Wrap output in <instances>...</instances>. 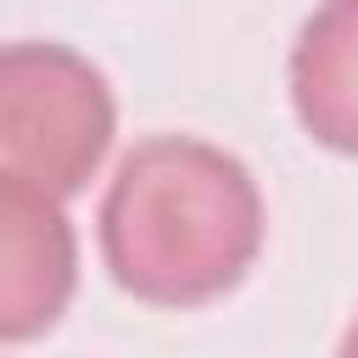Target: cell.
Returning a JSON list of instances; mask_svg holds the SVG:
<instances>
[{
    "label": "cell",
    "mask_w": 358,
    "mask_h": 358,
    "mask_svg": "<svg viewBox=\"0 0 358 358\" xmlns=\"http://www.w3.org/2000/svg\"><path fill=\"white\" fill-rule=\"evenodd\" d=\"M257 246L263 201L246 162L190 134L134 145L101 201L106 268L140 302H213L241 285Z\"/></svg>",
    "instance_id": "obj_1"
},
{
    "label": "cell",
    "mask_w": 358,
    "mask_h": 358,
    "mask_svg": "<svg viewBox=\"0 0 358 358\" xmlns=\"http://www.w3.org/2000/svg\"><path fill=\"white\" fill-rule=\"evenodd\" d=\"M106 78L62 45H0V173H17L50 196L84 190L112 145Z\"/></svg>",
    "instance_id": "obj_2"
},
{
    "label": "cell",
    "mask_w": 358,
    "mask_h": 358,
    "mask_svg": "<svg viewBox=\"0 0 358 358\" xmlns=\"http://www.w3.org/2000/svg\"><path fill=\"white\" fill-rule=\"evenodd\" d=\"M78 280V241L50 190L0 173V341L50 330Z\"/></svg>",
    "instance_id": "obj_3"
},
{
    "label": "cell",
    "mask_w": 358,
    "mask_h": 358,
    "mask_svg": "<svg viewBox=\"0 0 358 358\" xmlns=\"http://www.w3.org/2000/svg\"><path fill=\"white\" fill-rule=\"evenodd\" d=\"M291 106L302 129L358 157V0H324L291 50Z\"/></svg>",
    "instance_id": "obj_4"
},
{
    "label": "cell",
    "mask_w": 358,
    "mask_h": 358,
    "mask_svg": "<svg viewBox=\"0 0 358 358\" xmlns=\"http://www.w3.org/2000/svg\"><path fill=\"white\" fill-rule=\"evenodd\" d=\"M341 347H347V352H358V324L347 330V341H341Z\"/></svg>",
    "instance_id": "obj_5"
}]
</instances>
